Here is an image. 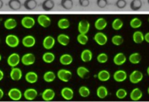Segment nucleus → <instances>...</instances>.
I'll list each match as a JSON object with an SVG mask.
<instances>
[{
	"label": "nucleus",
	"mask_w": 149,
	"mask_h": 102,
	"mask_svg": "<svg viewBox=\"0 0 149 102\" xmlns=\"http://www.w3.org/2000/svg\"><path fill=\"white\" fill-rule=\"evenodd\" d=\"M56 96V93L53 89L51 88H47L42 91V94H41V98L44 101L49 102L51 101L54 99Z\"/></svg>",
	"instance_id": "obj_12"
},
{
	"label": "nucleus",
	"mask_w": 149,
	"mask_h": 102,
	"mask_svg": "<svg viewBox=\"0 0 149 102\" xmlns=\"http://www.w3.org/2000/svg\"><path fill=\"white\" fill-rule=\"evenodd\" d=\"M110 78H111V75L107 70H101L97 74V79L102 82H106L109 81Z\"/></svg>",
	"instance_id": "obj_24"
},
{
	"label": "nucleus",
	"mask_w": 149,
	"mask_h": 102,
	"mask_svg": "<svg viewBox=\"0 0 149 102\" xmlns=\"http://www.w3.org/2000/svg\"><path fill=\"white\" fill-rule=\"evenodd\" d=\"M17 25H18V23H17L16 20L13 18H8L5 20V23H4V27L6 30H13L17 27Z\"/></svg>",
	"instance_id": "obj_29"
},
{
	"label": "nucleus",
	"mask_w": 149,
	"mask_h": 102,
	"mask_svg": "<svg viewBox=\"0 0 149 102\" xmlns=\"http://www.w3.org/2000/svg\"><path fill=\"white\" fill-rule=\"evenodd\" d=\"M10 79L13 81L18 82L22 79L23 73L21 68L18 67H13L11 69L10 73Z\"/></svg>",
	"instance_id": "obj_15"
},
{
	"label": "nucleus",
	"mask_w": 149,
	"mask_h": 102,
	"mask_svg": "<svg viewBox=\"0 0 149 102\" xmlns=\"http://www.w3.org/2000/svg\"><path fill=\"white\" fill-rule=\"evenodd\" d=\"M132 39L135 44H141L144 40V34L141 31H135L132 35Z\"/></svg>",
	"instance_id": "obj_32"
},
{
	"label": "nucleus",
	"mask_w": 149,
	"mask_h": 102,
	"mask_svg": "<svg viewBox=\"0 0 149 102\" xmlns=\"http://www.w3.org/2000/svg\"><path fill=\"white\" fill-rule=\"evenodd\" d=\"M128 60L129 61H130V63H132V64L133 65L139 64V63L141 62V60H142L141 54L138 52H134L129 56Z\"/></svg>",
	"instance_id": "obj_30"
},
{
	"label": "nucleus",
	"mask_w": 149,
	"mask_h": 102,
	"mask_svg": "<svg viewBox=\"0 0 149 102\" xmlns=\"http://www.w3.org/2000/svg\"><path fill=\"white\" fill-rule=\"evenodd\" d=\"M148 22H149V16H148Z\"/></svg>",
	"instance_id": "obj_57"
},
{
	"label": "nucleus",
	"mask_w": 149,
	"mask_h": 102,
	"mask_svg": "<svg viewBox=\"0 0 149 102\" xmlns=\"http://www.w3.org/2000/svg\"><path fill=\"white\" fill-rule=\"evenodd\" d=\"M21 56L18 54V53H12L9 55L7 60V63H8V65L11 68L17 67L21 63Z\"/></svg>",
	"instance_id": "obj_5"
},
{
	"label": "nucleus",
	"mask_w": 149,
	"mask_h": 102,
	"mask_svg": "<svg viewBox=\"0 0 149 102\" xmlns=\"http://www.w3.org/2000/svg\"><path fill=\"white\" fill-rule=\"evenodd\" d=\"M114 81L116 82H124L127 79V74L124 70H118L113 75Z\"/></svg>",
	"instance_id": "obj_16"
},
{
	"label": "nucleus",
	"mask_w": 149,
	"mask_h": 102,
	"mask_svg": "<svg viewBox=\"0 0 149 102\" xmlns=\"http://www.w3.org/2000/svg\"><path fill=\"white\" fill-rule=\"evenodd\" d=\"M37 21L40 27L43 28H48L51 24V18L49 15L45 14H41L37 16Z\"/></svg>",
	"instance_id": "obj_6"
},
{
	"label": "nucleus",
	"mask_w": 149,
	"mask_h": 102,
	"mask_svg": "<svg viewBox=\"0 0 149 102\" xmlns=\"http://www.w3.org/2000/svg\"><path fill=\"white\" fill-rule=\"evenodd\" d=\"M35 20L32 16L30 15H25L22 18L21 21V24L24 28L27 29V30H30V29L33 28L35 25Z\"/></svg>",
	"instance_id": "obj_8"
},
{
	"label": "nucleus",
	"mask_w": 149,
	"mask_h": 102,
	"mask_svg": "<svg viewBox=\"0 0 149 102\" xmlns=\"http://www.w3.org/2000/svg\"><path fill=\"white\" fill-rule=\"evenodd\" d=\"M111 42L114 46H119L122 45L124 43V38L120 35H115L112 37Z\"/></svg>",
	"instance_id": "obj_41"
},
{
	"label": "nucleus",
	"mask_w": 149,
	"mask_h": 102,
	"mask_svg": "<svg viewBox=\"0 0 149 102\" xmlns=\"http://www.w3.org/2000/svg\"><path fill=\"white\" fill-rule=\"evenodd\" d=\"M147 92H148V94L149 95V87H148V90H147Z\"/></svg>",
	"instance_id": "obj_54"
},
{
	"label": "nucleus",
	"mask_w": 149,
	"mask_h": 102,
	"mask_svg": "<svg viewBox=\"0 0 149 102\" xmlns=\"http://www.w3.org/2000/svg\"><path fill=\"white\" fill-rule=\"evenodd\" d=\"M127 56L123 52H118L116 54L113 59V62L116 65H123L127 62Z\"/></svg>",
	"instance_id": "obj_18"
},
{
	"label": "nucleus",
	"mask_w": 149,
	"mask_h": 102,
	"mask_svg": "<svg viewBox=\"0 0 149 102\" xmlns=\"http://www.w3.org/2000/svg\"><path fill=\"white\" fill-rule=\"evenodd\" d=\"M8 7L12 11H18L21 10L22 7V3L20 0H9L8 2Z\"/></svg>",
	"instance_id": "obj_33"
},
{
	"label": "nucleus",
	"mask_w": 149,
	"mask_h": 102,
	"mask_svg": "<svg viewBox=\"0 0 149 102\" xmlns=\"http://www.w3.org/2000/svg\"><path fill=\"white\" fill-rule=\"evenodd\" d=\"M79 5L83 8H87L89 6L90 1L89 0H78Z\"/></svg>",
	"instance_id": "obj_48"
},
{
	"label": "nucleus",
	"mask_w": 149,
	"mask_h": 102,
	"mask_svg": "<svg viewBox=\"0 0 149 102\" xmlns=\"http://www.w3.org/2000/svg\"><path fill=\"white\" fill-rule=\"evenodd\" d=\"M78 94L80 95L81 97L86 98H88L90 96L91 91H90V89L88 87L83 85L81 86L78 89Z\"/></svg>",
	"instance_id": "obj_37"
},
{
	"label": "nucleus",
	"mask_w": 149,
	"mask_h": 102,
	"mask_svg": "<svg viewBox=\"0 0 149 102\" xmlns=\"http://www.w3.org/2000/svg\"><path fill=\"white\" fill-rule=\"evenodd\" d=\"M143 74L138 70H134L129 76V80L132 84H138L143 80Z\"/></svg>",
	"instance_id": "obj_4"
},
{
	"label": "nucleus",
	"mask_w": 149,
	"mask_h": 102,
	"mask_svg": "<svg viewBox=\"0 0 149 102\" xmlns=\"http://www.w3.org/2000/svg\"><path fill=\"white\" fill-rule=\"evenodd\" d=\"M4 78V72L0 69V81H2Z\"/></svg>",
	"instance_id": "obj_50"
},
{
	"label": "nucleus",
	"mask_w": 149,
	"mask_h": 102,
	"mask_svg": "<svg viewBox=\"0 0 149 102\" xmlns=\"http://www.w3.org/2000/svg\"><path fill=\"white\" fill-rule=\"evenodd\" d=\"M73 57L70 54H63L59 57V63L62 65H70L72 63Z\"/></svg>",
	"instance_id": "obj_23"
},
{
	"label": "nucleus",
	"mask_w": 149,
	"mask_h": 102,
	"mask_svg": "<svg viewBox=\"0 0 149 102\" xmlns=\"http://www.w3.org/2000/svg\"><path fill=\"white\" fill-rule=\"evenodd\" d=\"M97 60L100 64H104L108 61V55L104 52L100 53L97 55Z\"/></svg>",
	"instance_id": "obj_45"
},
{
	"label": "nucleus",
	"mask_w": 149,
	"mask_h": 102,
	"mask_svg": "<svg viewBox=\"0 0 149 102\" xmlns=\"http://www.w3.org/2000/svg\"><path fill=\"white\" fill-rule=\"evenodd\" d=\"M57 78L60 80V81L63 82H68L70 81V79L72 77V73L71 71L68 69H65V68H61L57 71Z\"/></svg>",
	"instance_id": "obj_1"
},
{
	"label": "nucleus",
	"mask_w": 149,
	"mask_h": 102,
	"mask_svg": "<svg viewBox=\"0 0 149 102\" xmlns=\"http://www.w3.org/2000/svg\"><path fill=\"white\" fill-rule=\"evenodd\" d=\"M5 43L10 48H16L20 44V39L17 35L10 34L5 38Z\"/></svg>",
	"instance_id": "obj_2"
},
{
	"label": "nucleus",
	"mask_w": 149,
	"mask_h": 102,
	"mask_svg": "<svg viewBox=\"0 0 149 102\" xmlns=\"http://www.w3.org/2000/svg\"><path fill=\"white\" fill-rule=\"evenodd\" d=\"M77 41L79 44L82 46H85L88 42V37L87 36V34H81L79 33L77 36Z\"/></svg>",
	"instance_id": "obj_42"
},
{
	"label": "nucleus",
	"mask_w": 149,
	"mask_h": 102,
	"mask_svg": "<svg viewBox=\"0 0 149 102\" xmlns=\"http://www.w3.org/2000/svg\"><path fill=\"white\" fill-rule=\"evenodd\" d=\"M55 7L54 0H44L42 3V8L45 11H51Z\"/></svg>",
	"instance_id": "obj_35"
},
{
	"label": "nucleus",
	"mask_w": 149,
	"mask_h": 102,
	"mask_svg": "<svg viewBox=\"0 0 149 102\" xmlns=\"http://www.w3.org/2000/svg\"><path fill=\"white\" fill-rule=\"evenodd\" d=\"M8 97L12 101H20L22 98L23 96V93L21 91V90L18 88H16V87L11 88L8 91Z\"/></svg>",
	"instance_id": "obj_9"
},
{
	"label": "nucleus",
	"mask_w": 149,
	"mask_h": 102,
	"mask_svg": "<svg viewBox=\"0 0 149 102\" xmlns=\"http://www.w3.org/2000/svg\"><path fill=\"white\" fill-rule=\"evenodd\" d=\"M23 5L27 11H34L37 7V2L36 0H25Z\"/></svg>",
	"instance_id": "obj_34"
},
{
	"label": "nucleus",
	"mask_w": 149,
	"mask_h": 102,
	"mask_svg": "<svg viewBox=\"0 0 149 102\" xmlns=\"http://www.w3.org/2000/svg\"><path fill=\"white\" fill-rule=\"evenodd\" d=\"M25 81L29 84H35L38 81V74L34 71H29L25 74Z\"/></svg>",
	"instance_id": "obj_19"
},
{
	"label": "nucleus",
	"mask_w": 149,
	"mask_h": 102,
	"mask_svg": "<svg viewBox=\"0 0 149 102\" xmlns=\"http://www.w3.org/2000/svg\"><path fill=\"white\" fill-rule=\"evenodd\" d=\"M127 5V2L126 0H117L116 2V7L118 9H124V8H126Z\"/></svg>",
	"instance_id": "obj_46"
},
{
	"label": "nucleus",
	"mask_w": 149,
	"mask_h": 102,
	"mask_svg": "<svg viewBox=\"0 0 149 102\" xmlns=\"http://www.w3.org/2000/svg\"><path fill=\"white\" fill-rule=\"evenodd\" d=\"M143 92L138 87H135V88L133 89L131 92H130V98L132 101H138L143 97Z\"/></svg>",
	"instance_id": "obj_20"
},
{
	"label": "nucleus",
	"mask_w": 149,
	"mask_h": 102,
	"mask_svg": "<svg viewBox=\"0 0 149 102\" xmlns=\"http://www.w3.org/2000/svg\"><path fill=\"white\" fill-rule=\"evenodd\" d=\"M143 24L142 20L140 18H137V17H134V18H132L130 21V27L132 29H138Z\"/></svg>",
	"instance_id": "obj_39"
},
{
	"label": "nucleus",
	"mask_w": 149,
	"mask_h": 102,
	"mask_svg": "<svg viewBox=\"0 0 149 102\" xmlns=\"http://www.w3.org/2000/svg\"><path fill=\"white\" fill-rule=\"evenodd\" d=\"M1 60H2V55L0 54V61H1Z\"/></svg>",
	"instance_id": "obj_55"
},
{
	"label": "nucleus",
	"mask_w": 149,
	"mask_h": 102,
	"mask_svg": "<svg viewBox=\"0 0 149 102\" xmlns=\"http://www.w3.org/2000/svg\"><path fill=\"white\" fill-rule=\"evenodd\" d=\"M57 42L63 46H67L70 42V38L67 34L61 33L57 36Z\"/></svg>",
	"instance_id": "obj_25"
},
{
	"label": "nucleus",
	"mask_w": 149,
	"mask_h": 102,
	"mask_svg": "<svg viewBox=\"0 0 149 102\" xmlns=\"http://www.w3.org/2000/svg\"><path fill=\"white\" fill-rule=\"evenodd\" d=\"M148 5H149V0H148Z\"/></svg>",
	"instance_id": "obj_56"
},
{
	"label": "nucleus",
	"mask_w": 149,
	"mask_h": 102,
	"mask_svg": "<svg viewBox=\"0 0 149 102\" xmlns=\"http://www.w3.org/2000/svg\"><path fill=\"white\" fill-rule=\"evenodd\" d=\"M61 96L65 101H72L74 98V91L70 87H64L61 90Z\"/></svg>",
	"instance_id": "obj_14"
},
{
	"label": "nucleus",
	"mask_w": 149,
	"mask_h": 102,
	"mask_svg": "<svg viewBox=\"0 0 149 102\" xmlns=\"http://www.w3.org/2000/svg\"><path fill=\"white\" fill-rule=\"evenodd\" d=\"M56 44V39L51 35H47L42 41V46L45 49L51 50Z\"/></svg>",
	"instance_id": "obj_13"
},
{
	"label": "nucleus",
	"mask_w": 149,
	"mask_h": 102,
	"mask_svg": "<svg viewBox=\"0 0 149 102\" xmlns=\"http://www.w3.org/2000/svg\"><path fill=\"white\" fill-rule=\"evenodd\" d=\"M3 5H4L3 1H2V0H0V10L3 8Z\"/></svg>",
	"instance_id": "obj_52"
},
{
	"label": "nucleus",
	"mask_w": 149,
	"mask_h": 102,
	"mask_svg": "<svg viewBox=\"0 0 149 102\" xmlns=\"http://www.w3.org/2000/svg\"><path fill=\"white\" fill-rule=\"evenodd\" d=\"M111 27L113 28V30H116V31H118V30H120L124 27V22H123V21L121 18H115L113 21V22H112Z\"/></svg>",
	"instance_id": "obj_38"
},
{
	"label": "nucleus",
	"mask_w": 149,
	"mask_h": 102,
	"mask_svg": "<svg viewBox=\"0 0 149 102\" xmlns=\"http://www.w3.org/2000/svg\"><path fill=\"white\" fill-rule=\"evenodd\" d=\"M94 41L99 46H102L107 44V41H108V38L104 32H102V31H99L94 35Z\"/></svg>",
	"instance_id": "obj_7"
},
{
	"label": "nucleus",
	"mask_w": 149,
	"mask_h": 102,
	"mask_svg": "<svg viewBox=\"0 0 149 102\" xmlns=\"http://www.w3.org/2000/svg\"><path fill=\"white\" fill-rule=\"evenodd\" d=\"M21 62L25 66L32 65L35 63L36 57L32 53H26L21 57Z\"/></svg>",
	"instance_id": "obj_3"
},
{
	"label": "nucleus",
	"mask_w": 149,
	"mask_h": 102,
	"mask_svg": "<svg viewBox=\"0 0 149 102\" xmlns=\"http://www.w3.org/2000/svg\"><path fill=\"white\" fill-rule=\"evenodd\" d=\"M108 5L107 0H97V5L100 9H104Z\"/></svg>",
	"instance_id": "obj_47"
},
{
	"label": "nucleus",
	"mask_w": 149,
	"mask_h": 102,
	"mask_svg": "<svg viewBox=\"0 0 149 102\" xmlns=\"http://www.w3.org/2000/svg\"><path fill=\"white\" fill-rule=\"evenodd\" d=\"M96 94L100 99H104L108 96V90L105 86L100 85L97 88Z\"/></svg>",
	"instance_id": "obj_26"
},
{
	"label": "nucleus",
	"mask_w": 149,
	"mask_h": 102,
	"mask_svg": "<svg viewBox=\"0 0 149 102\" xmlns=\"http://www.w3.org/2000/svg\"><path fill=\"white\" fill-rule=\"evenodd\" d=\"M36 44V38L33 35H26L22 39V45L26 48H31Z\"/></svg>",
	"instance_id": "obj_17"
},
{
	"label": "nucleus",
	"mask_w": 149,
	"mask_h": 102,
	"mask_svg": "<svg viewBox=\"0 0 149 102\" xmlns=\"http://www.w3.org/2000/svg\"><path fill=\"white\" fill-rule=\"evenodd\" d=\"M56 59L55 54L51 51H47L45 52L42 56V60L44 63H47V64H51V63H54V60Z\"/></svg>",
	"instance_id": "obj_28"
},
{
	"label": "nucleus",
	"mask_w": 149,
	"mask_h": 102,
	"mask_svg": "<svg viewBox=\"0 0 149 102\" xmlns=\"http://www.w3.org/2000/svg\"><path fill=\"white\" fill-rule=\"evenodd\" d=\"M4 96V91L2 90V89L0 88V100L3 98Z\"/></svg>",
	"instance_id": "obj_51"
},
{
	"label": "nucleus",
	"mask_w": 149,
	"mask_h": 102,
	"mask_svg": "<svg viewBox=\"0 0 149 102\" xmlns=\"http://www.w3.org/2000/svg\"><path fill=\"white\" fill-rule=\"evenodd\" d=\"M57 26L60 30H67L70 27V21L66 18H60L57 22Z\"/></svg>",
	"instance_id": "obj_36"
},
{
	"label": "nucleus",
	"mask_w": 149,
	"mask_h": 102,
	"mask_svg": "<svg viewBox=\"0 0 149 102\" xmlns=\"http://www.w3.org/2000/svg\"><path fill=\"white\" fill-rule=\"evenodd\" d=\"M61 6L66 11H70L73 8L72 0H61Z\"/></svg>",
	"instance_id": "obj_43"
},
{
	"label": "nucleus",
	"mask_w": 149,
	"mask_h": 102,
	"mask_svg": "<svg viewBox=\"0 0 149 102\" xmlns=\"http://www.w3.org/2000/svg\"><path fill=\"white\" fill-rule=\"evenodd\" d=\"M93 53L90 49H84L83 50L81 54V59L84 63H89L92 60Z\"/></svg>",
	"instance_id": "obj_22"
},
{
	"label": "nucleus",
	"mask_w": 149,
	"mask_h": 102,
	"mask_svg": "<svg viewBox=\"0 0 149 102\" xmlns=\"http://www.w3.org/2000/svg\"><path fill=\"white\" fill-rule=\"evenodd\" d=\"M144 40L146 42H147L148 44H149V32L144 35Z\"/></svg>",
	"instance_id": "obj_49"
},
{
	"label": "nucleus",
	"mask_w": 149,
	"mask_h": 102,
	"mask_svg": "<svg viewBox=\"0 0 149 102\" xmlns=\"http://www.w3.org/2000/svg\"><path fill=\"white\" fill-rule=\"evenodd\" d=\"M90 27H91V25H90L89 21L85 19H82L78 22V31L81 34H87L89 31Z\"/></svg>",
	"instance_id": "obj_11"
},
{
	"label": "nucleus",
	"mask_w": 149,
	"mask_h": 102,
	"mask_svg": "<svg viewBox=\"0 0 149 102\" xmlns=\"http://www.w3.org/2000/svg\"><path fill=\"white\" fill-rule=\"evenodd\" d=\"M37 96H38L37 90L34 88H31V87L25 90L23 93V96H24V98L26 101H29L35 100Z\"/></svg>",
	"instance_id": "obj_10"
},
{
	"label": "nucleus",
	"mask_w": 149,
	"mask_h": 102,
	"mask_svg": "<svg viewBox=\"0 0 149 102\" xmlns=\"http://www.w3.org/2000/svg\"><path fill=\"white\" fill-rule=\"evenodd\" d=\"M89 72V70L85 66H79L77 68L76 74L78 77L81 79H85L86 77L88 75Z\"/></svg>",
	"instance_id": "obj_31"
},
{
	"label": "nucleus",
	"mask_w": 149,
	"mask_h": 102,
	"mask_svg": "<svg viewBox=\"0 0 149 102\" xmlns=\"http://www.w3.org/2000/svg\"><path fill=\"white\" fill-rule=\"evenodd\" d=\"M143 6V2L141 0H132L130 2V8L133 11H137L140 10Z\"/></svg>",
	"instance_id": "obj_40"
},
{
	"label": "nucleus",
	"mask_w": 149,
	"mask_h": 102,
	"mask_svg": "<svg viewBox=\"0 0 149 102\" xmlns=\"http://www.w3.org/2000/svg\"><path fill=\"white\" fill-rule=\"evenodd\" d=\"M57 76L55 72L53 71H48L45 73H44L43 76H42V79L44 81L47 83H51L54 82L56 79Z\"/></svg>",
	"instance_id": "obj_27"
},
{
	"label": "nucleus",
	"mask_w": 149,
	"mask_h": 102,
	"mask_svg": "<svg viewBox=\"0 0 149 102\" xmlns=\"http://www.w3.org/2000/svg\"><path fill=\"white\" fill-rule=\"evenodd\" d=\"M107 21L103 17H100L98 18L94 22V27L98 31H102V30H104V29L107 27Z\"/></svg>",
	"instance_id": "obj_21"
},
{
	"label": "nucleus",
	"mask_w": 149,
	"mask_h": 102,
	"mask_svg": "<svg viewBox=\"0 0 149 102\" xmlns=\"http://www.w3.org/2000/svg\"><path fill=\"white\" fill-rule=\"evenodd\" d=\"M127 91L124 88H119L116 92V96L119 100H123L127 96Z\"/></svg>",
	"instance_id": "obj_44"
},
{
	"label": "nucleus",
	"mask_w": 149,
	"mask_h": 102,
	"mask_svg": "<svg viewBox=\"0 0 149 102\" xmlns=\"http://www.w3.org/2000/svg\"><path fill=\"white\" fill-rule=\"evenodd\" d=\"M146 72H147L148 76V77H149V66L147 68V70H146Z\"/></svg>",
	"instance_id": "obj_53"
}]
</instances>
